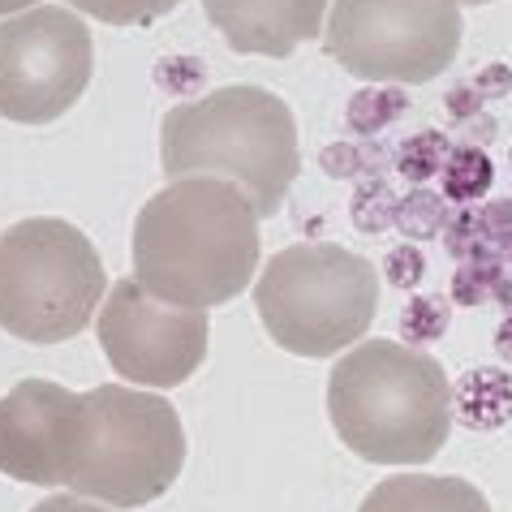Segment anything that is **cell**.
I'll return each instance as SVG.
<instances>
[{
	"label": "cell",
	"mask_w": 512,
	"mask_h": 512,
	"mask_svg": "<svg viewBox=\"0 0 512 512\" xmlns=\"http://www.w3.org/2000/svg\"><path fill=\"white\" fill-rule=\"evenodd\" d=\"M323 48L362 82L422 87L457 56L461 9L457 0H336Z\"/></svg>",
	"instance_id": "52a82bcc"
},
{
	"label": "cell",
	"mask_w": 512,
	"mask_h": 512,
	"mask_svg": "<svg viewBox=\"0 0 512 512\" xmlns=\"http://www.w3.org/2000/svg\"><path fill=\"white\" fill-rule=\"evenodd\" d=\"M108 297L104 259L91 237L56 216L0 233V327L31 345L74 340Z\"/></svg>",
	"instance_id": "5b68a950"
},
{
	"label": "cell",
	"mask_w": 512,
	"mask_h": 512,
	"mask_svg": "<svg viewBox=\"0 0 512 512\" xmlns=\"http://www.w3.org/2000/svg\"><path fill=\"white\" fill-rule=\"evenodd\" d=\"M211 26L241 56H293L315 39L327 18V0H203Z\"/></svg>",
	"instance_id": "8fae6325"
},
{
	"label": "cell",
	"mask_w": 512,
	"mask_h": 512,
	"mask_svg": "<svg viewBox=\"0 0 512 512\" xmlns=\"http://www.w3.org/2000/svg\"><path fill=\"white\" fill-rule=\"evenodd\" d=\"M87 18H99L108 26H147L164 13H173L181 0H65Z\"/></svg>",
	"instance_id": "4fadbf2b"
},
{
	"label": "cell",
	"mask_w": 512,
	"mask_h": 512,
	"mask_svg": "<svg viewBox=\"0 0 512 512\" xmlns=\"http://www.w3.org/2000/svg\"><path fill=\"white\" fill-rule=\"evenodd\" d=\"M95 332L112 371L138 388H177L207 358V310L168 306L134 276L108 289Z\"/></svg>",
	"instance_id": "9c48e42d"
},
{
	"label": "cell",
	"mask_w": 512,
	"mask_h": 512,
	"mask_svg": "<svg viewBox=\"0 0 512 512\" xmlns=\"http://www.w3.org/2000/svg\"><path fill=\"white\" fill-rule=\"evenodd\" d=\"M259 267V211L224 177H181L134 220V280L186 310L224 306Z\"/></svg>",
	"instance_id": "6da1fadb"
},
{
	"label": "cell",
	"mask_w": 512,
	"mask_h": 512,
	"mask_svg": "<svg viewBox=\"0 0 512 512\" xmlns=\"http://www.w3.org/2000/svg\"><path fill=\"white\" fill-rule=\"evenodd\" d=\"M31 512H108V508H99L91 500H74V495H56V500H44Z\"/></svg>",
	"instance_id": "5bb4252c"
},
{
	"label": "cell",
	"mask_w": 512,
	"mask_h": 512,
	"mask_svg": "<svg viewBox=\"0 0 512 512\" xmlns=\"http://www.w3.org/2000/svg\"><path fill=\"white\" fill-rule=\"evenodd\" d=\"M327 414L340 444L375 465H426L448 444L452 388L431 353L366 340L332 366Z\"/></svg>",
	"instance_id": "7a4b0ae2"
},
{
	"label": "cell",
	"mask_w": 512,
	"mask_h": 512,
	"mask_svg": "<svg viewBox=\"0 0 512 512\" xmlns=\"http://www.w3.org/2000/svg\"><path fill=\"white\" fill-rule=\"evenodd\" d=\"M87 401L52 379H22L0 396V474L35 487H69L82 452Z\"/></svg>",
	"instance_id": "30bf717a"
},
{
	"label": "cell",
	"mask_w": 512,
	"mask_h": 512,
	"mask_svg": "<svg viewBox=\"0 0 512 512\" xmlns=\"http://www.w3.org/2000/svg\"><path fill=\"white\" fill-rule=\"evenodd\" d=\"M358 512H491V504L465 478L392 474L366 495Z\"/></svg>",
	"instance_id": "7c38bea8"
},
{
	"label": "cell",
	"mask_w": 512,
	"mask_h": 512,
	"mask_svg": "<svg viewBox=\"0 0 512 512\" xmlns=\"http://www.w3.org/2000/svg\"><path fill=\"white\" fill-rule=\"evenodd\" d=\"M35 5H39V0H0V18H13V13H26Z\"/></svg>",
	"instance_id": "9a60e30c"
},
{
	"label": "cell",
	"mask_w": 512,
	"mask_h": 512,
	"mask_svg": "<svg viewBox=\"0 0 512 512\" xmlns=\"http://www.w3.org/2000/svg\"><path fill=\"white\" fill-rule=\"evenodd\" d=\"M465 5H491V0H465Z\"/></svg>",
	"instance_id": "2e32d148"
},
{
	"label": "cell",
	"mask_w": 512,
	"mask_h": 512,
	"mask_svg": "<svg viewBox=\"0 0 512 512\" xmlns=\"http://www.w3.org/2000/svg\"><path fill=\"white\" fill-rule=\"evenodd\" d=\"M164 177H224L254 203V211L276 216L289 198L302 155L297 121L280 95L263 87H224L194 104L168 108L160 125Z\"/></svg>",
	"instance_id": "3957f363"
},
{
	"label": "cell",
	"mask_w": 512,
	"mask_h": 512,
	"mask_svg": "<svg viewBox=\"0 0 512 512\" xmlns=\"http://www.w3.org/2000/svg\"><path fill=\"white\" fill-rule=\"evenodd\" d=\"M95 48L87 22L61 5H35L0 22V117L48 125L91 87Z\"/></svg>",
	"instance_id": "ba28073f"
},
{
	"label": "cell",
	"mask_w": 512,
	"mask_h": 512,
	"mask_svg": "<svg viewBox=\"0 0 512 512\" xmlns=\"http://www.w3.org/2000/svg\"><path fill=\"white\" fill-rule=\"evenodd\" d=\"M254 310L280 349L297 358H336L375 323V263L327 241L289 246L263 267Z\"/></svg>",
	"instance_id": "277c9868"
},
{
	"label": "cell",
	"mask_w": 512,
	"mask_h": 512,
	"mask_svg": "<svg viewBox=\"0 0 512 512\" xmlns=\"http://www.w3.org/2000/svg\"><path fill=\"white\" fill-rule=\"evenodd\" d=\"M82 401V452L69 487L112 508L160 500L186 465V431L173 401L121 383H99Z\"/></svg>",
	"instance_id": "8992f818"
}]
</instances>
